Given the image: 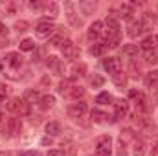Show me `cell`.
<instances>
[{
	"instance_id": "1",
	"label": "cell",
	"mask_w": 158,
	"mask_h": 156,
	"mask_svg": "<svg viewBox=\"0 0 158 156\" xmlns=\"http://www.w3.org/2000/svg\"><path fill=\"white\" fill-rule=\"evenodd\" d=\"M20 66H22V57H20V53H17V51L7 53V55L4 57V61L0 63V68H2L4 72H7V76L13 77V79H17L15 72H17Z\"/></svg>"
},
{
	"instance_id": "2",
	"label": "cell",
	"mask_w": 158,
	"mask_h": 156,
	"mask_svg": "<svg viewBox=\"0 0 158 156\" xmlns=\"http://www.w3.org/2000/svg\"><path fill=\"white\" fill-rule=\"evenodd\" d=\"M110 149H112V138L109 134L99 136L96 140V156H110Z\"/></svg>"
},
{
	"instance_id": "3",
	"label": "cell",
	"mask_w": 158,
	"mask_h": 156,
	"mask_svg": "<svg viewBox=\"0 0 158 156\" xmlns=\"http://www.w3.org/2000/svg\"><path fill=\"white\" fill-rule=\"evenodd\" d=\"M86 110H88V107H86L85 101H76L68 107V116L72 119H79V117H83L86 114Z\"/></svg>"
},
{
	"instance_id": "4",
	"label": "cell",
	"mask_w": 158,
	"mask_h": 156,
	"mask_svg": "<svg viewBox=\"0 0 158 156\" xmlns=\"http://www.w3.org/2000/svg\"><path fill=\"white\" fill-rule=\"evenodd\" d=\"M103 68L110 74V76H116L121 72V61H119L118 57H107L105 61H103Z\"/></svg>"
},
{
	"instance_id": "5",
	"label": "cell",
	"mask_w": 158,
	"mask_h": 156,
	"mask_svg": "<svg viewBox=\"0 0 158 156\" xmlns=\"http://www.w3.org/2000/svg\"><path fill=\"white\" fill-rule=\"evenodd\" d=\"M101 33H103V22L96 20V22H92V24H90L86 37H88V40H90V42H98V39L101 37Z\"/></svg>"
},
{
	"instance_id": "6",
	"label": "cell",
	"mask_w": 158,
	"mask_h": 156,
	"mask_svg": "<svg viewBox=\"0 0 158 156\" xmlns=\"http://www.w3.org/2000/svg\"><path fill=\"white\" fill-rule=\"evenodd\" d=\"M61 51H63L64 59H76V55H77V46H76L72 40L66 39L61 44Z\"/></svg>"
},
{
	"instance_id": "7",
	"label": "cell",
	"mask_w": 158,
	"mask_h": 156,
	"mask_svg": "<svg viewBox=\"0 0 158 156\" xmlns=\"http://www.w3.org/2000/svg\"><path fill=\"white\" fill-rule=\"evenodd\" d=\"M53 31H55V28H53V24L50 20H42V22L37 24V28H35V33L39 37H50Z\"/></svg>"
},
{
	"instance_id": "8",
	"label": "cell",
	"mask_w": 158,
	"mask_h": 156,
	"mask_svg": "<svg viewBox=\"0 0 158 156\" xmlns=\"http://www.w3.org/2000/svg\"><path fill=\"white\" fill-rule=\"evenodd\" d=\"M20 130H22V121H20V117L11 116L7 119V132H9L11 136H19Z\"/></svg>"
},
{
	"instance_id": "9",
	"label": "cell",
	"mask_w": 158,
	"mask_h": 156,
	"mask_svg": "<svg viewBox=\"0 0 158 156\" xmlns=\"http://www.w3.org/2000/svg\"><path fill=\"white\" fill-rule=\"evenodd\" d=\"M105 26H107V35L109 37H114V35L119 33V22H118L116 17H107Z\"/></svg>"
},
{
	"instance_id": "10",
	"label": "cell",
	"mask_w": 158,
	"mask_h": 156,
	"mask_svg": "<svg viewBox=\"0 0 158 156\" xmlns=\"http://www.w3.org/2000/svg\"><path fill=\"white\" fill-rule=\"evenodd\" d=\"M143 31H147V30H145V26H143V22H142V20H134V22H131V26H129V31H127V33H129V37H132V39H134V37H140Z\"/></svg>"
},
{
	"instance_id": "11",
	"label": "cell",
	"mask_w": 158,
	"mask_h": 156,
	"mask_svg": "<svg viewBox=\"0 0 158 156\" xmlns=\"http://www.w3.org/2000/svg\"><path fill=\"white\" fill-rule=\"evenodd\" d=\"M64 37H66V35H64V31H63L61 28H55V31L50 35V40H48V44H50V46H61V44L66 40Z\"/></svg>"
},
{
	"instance_id": "12",
	"label": "cell",
	"mask_w": 158,
	"mask_h": 156,
	"mask_svg": "<svg viewBox=\"0 0 158 156\" xmlns=\"http://www.w3.org/2000/svg\"><path fill=\"white\" fill-rule=\"evenodd\" d=\"M140 48H142L145 53H147V51H153V50H156V48H158V37H153V35L145 37V39L142 40Z\"/></svg>"
},
{
	"instance_id": "13",
	"label": "cell",
	"mask_w": 158,
	"mask_h": 156,
	"mask_svg": "<svg viewBox=\"0 0 158 156\" xmlns=\"http://www.w3.org/2000/svg\"><path fill=\"white\" fill-rule=\"evenodd\" d=\"M24 105H26L24 99H20V97H13V99H9V101L6 103V109H7L9 112H20Z\"/></svg>"
},
{
	"instance_id": "14",
	"label": "cell",
	"mask_w": 158,
	"mask_h": 156,
	"mask_svg": "<svg viewBox=\"0 0 158 156\" xmlns=\"http://www.w3.org/2000/svg\"><path fill=\"white\" fill-rule=\"evenodd\" d=\"M114 110H116V117H125L129 114V101L119 99L114 103Z\"/></svg>"
},
{
	"instance_id": "15",
	"label": "cell",
	"mask_w": 158,
	"mask_h": 156,
	"mask_svg": "<svg viewBox=\"0 0 158 156\" xmlns=\"http://www.w3.org/2000/svg\"><path fill=\"white\" fill-rule=\"evenodd\" d=\"M40 101V94L35 90V88H30V90H26V94H24V103L26 105H33V103H37Z\"/></svg>"
},
{
	"instance_id": "16",
	"label": "cell",
	"mask_w": 158,
	"mask_h": 156,
	"mask_svg": "<svg viewBox=\"0 0 158 156\" xmlns=\"http://www.w3.org/2000/svg\"><path fill=\"white\" fill-rule=\"evenodd\" d=\"M44 13H46V18L53 20L57 15H59V6L55 2H50V4H44Z\"/></svg>"
},
{
	"instance_id": "17",
	"label": "cell",
	"mask_w": 158,
	"mask_h": 156,
	"mask_svg": "<svg viewBox=\"0 0 158 156\" xmlns=\"http://www.w3.org/2000/svg\"><path fill=\"white\" fill-rule=\"evenodd\" d=\"M134 15V6L132 4H121L119 6V17L125 18V20H131Z\"/></svg>"
},
{
	"instance_id": "18",
	"label": "cell",
	"mask_w": 158,
	"mask_h": 156,
	"mask_svg": "<svg viewBox=\"0 0 158 156\" xmlns=\"http://www.w3.org/2000/svg\"><path fill=\"white\" fill-rule=\"evenodd\" d=\"M61 132H63V127H61L59 121H50V123H46V134H48V136H59Z\"/></svg>"
},
{
	"instance_id": "19",
	"label": "cell",
	"mask_w": 158,
	"mask_h": 156,
	"mask_svg": "<svg viewBox=\"0 0 158 156\" xmlns=\"http://www.w3.org/2000/svg\"><path fill=\"white\" fill-rule=\"evenodd\" d=\"M107 50H109V46H107V42H103V40H98V42H94V44L90 46V53H92V55H103Z\"/></svg>"
},
{
	"instance_id": "20",
	"label": "cell",
	"mask_w": 158,
	"mask_h": 156,
	"mask_svg": "<svg viewBox=\"0 0 158 156\" xmlns=\"http://www.w3.org/2000/svg\"><path fill=\"white\" fill-rule=\"evenodd\" d=\"M145 86L147 88H155L158 84V70H151V72H147L145 74Z\"/></svg>"
},
{
	"instance_id": "21",
	"label": "cell",
	"mask_w": 158,
	"mask_h": 156,
	"mask_svg": "<svg viewBox=\"0 0 158 156\" xmlns=\"http://www.w3.org/2000/svg\"><path fill=\"white\" fill-rule=\"evenodd\" d=\"M121 51H123V55H127V57H138L140 48H138L136 44H123Z\"/></svg>"
},
{
	"instance_id": "22",
	"label": "cell",
	"mask_w": 158,
	"mask_h": 156,
	"mask_svg": "<svg viewBox=\"0 0 158 156\" xmlns=\"http://www.w3.org/2000/svg\"><path fill=\"white\" fill-rule=\"evenodd\" d=\"M39 103H40V109H42V110L52 109V107H53V103H55V97H53V96H42Z\"/></svg>"
},
{
	"instance_id": "23",
	"label": "cell",
	"mask_w": 158,
	"mask_h": 156,
	"mask_svg": "<svg viewBox=\"0 0 158 156\" xmlns=\"http://www.w3.org/2000/svg\"><path fill=\"white\" fill-rule=\"evenodd\" d=\"M7 42H9V35H7V28H6V24H2V22H0V48L7 46Z\"/></svg>"
},
{
	"instance_id": "24",
	"label": "cell",
	"mask_w": 158,
	"mask_h": 156,
	"mask_svg": "<svg viewBox=\"0 0 158 156\" xmlns=\"http://www.w3.org/2000/svg\"><path fill=\"white\" fill-rule=\"evenodd\" d=\"M79 9H81L85 15H90V13H94V9H96V2H79Z\"/></svg>"
},
{
	"instance_id": "25",
	"label": "cell",
	"mask_w": 158,
	"mask_h": 156,
	"mask_svg": "<svg viewBox=\"0 0 158 156\" xmlns=\"http://www.w3.org/2000/svg\"><path fill=\"white\" fill-rule=\"evenodd\" d=\"M96 103H98V105H109V103H112V96H110L109 92H101V94L96 97Z\"/></svg>"
},
{
	"instance_id": "26",
	"label": "cell",
	"mask_w": 158,
	"mask_h": 156,
	"mask_svg": "<svg viewBox=\"0 0 158 156\" xmlns=\"http://www.w3.org/2000/svg\"><path fill=\"white\" fill-rule=\"evenodd\" d=\"M85 94V88L83 86H77V84H72L70 92H68V97H74V99H79L81 96Z\"/></svg>"
},
{
	"instance_id": "27",
	"label": "cell",
	"mask_w": 158,
	"mask_h": 156,
	"mask_svg": "<svg viewBox=\"0 0 158 156\" xmlns=\"http://www.w3.org/2000/svg\"><path fill=\"white\" fill-rule=\"evenodd\" d=\"M107 117H109V116H107L105 112H101V110H98V109H96V110H92V119H94L96 123H107V121H109Z\"/></svg>"
},
{
	"instance_id": "28",
	"label": "cell",
	"mask_w": 158,
	"mask_h": 156,
	"mask_svg": "<svg viewBox=\"0 0 158 156\" xmlns=\"http://www.w3.org/2000/svg\"><path fill=\"white\" fill-rule=\"evenodd\" d=\"M112 81H114V84L118 86V88H123L125 84H127V74H116V76H112Z\"/></svg>"
},
{
	"instance_id": "29",
	"label": "cell",
	"mask_w": 158,
	"mask_h": 156,
	"mask_svg": "<svg viewBox=\"0 0 158 156\" xmlns=\"http://www.w3.org/2000/svg\"><path fill=\"white\" fill-rule=\"evenodd\" d=\"M72 84H74L72 81H63V83L59 84V94H61V96H66V97H68V92H70Z\"/></svg>"
},
{
	"instance_id": "30",
	"label": "cell",
	"mask_w": 158,
	"mask_h": 156,
	"mask_svg": "<svg viewBox=\"0 0 158 156\" xmlns=\"http://www.w3.org/2000/svg\"><path fill=\"white\" fill-rule=\"evenodd\" d=\"M66 18H68V22L74 26V28H79L81 24H83V20L79 18V17H76V13L74 11H68V15H66Z\"/></svg>"
},
{
	"instance_id": "31",
	"label": "cell",
	"mask_w": 158,
	"mask_h": 156,
	"mask_svg": "<svg viewBox=\"0 0 158 156\" xmlns=\"http://www.w3.org/2000/svg\"><path fill=\"white\" fill-rule=\"evenodd\" d=\"M20 50H22V51H31V50H35V40L24 39L20 42Z\"/></svg>"
},
{
	"instance_id": "32",
	"label": "cell",
	"mask_w": 158,
	"mask_h": 156,
	"mask_svg": "<svg viewBox=\"0 0 158 156\" xmlns=\"http://www.w3.org/2000/svg\"><path fill=\"white\" fill-rule=\"evenodd\" d=\"M145 63L156 64L158 63V50H153V51H147V53H145Z\"/></svg>"
},
{
	"instance_id": "33",
	"label": "cell",
	"mask_w": 158,
	"mask_h": 156,
	"mask_svg": "<svg viewBox=\"0 0 158 156\" xmlns=\"http://www.w3.org/2000/svg\"><path fill=\"white\" fill-rule=\"evenodd\" d=\"M134 154L136 156H143L145 154V143H143L142 140H138V142L134 143Z\"/></svg>"
},
{
	"instance_id": "34",
	"label": "cell",
	"mask_w": 158,
	"mask_h": 156,
	"mask_svg": "<svg viewBox=\"0 0 158 156\" xmlns=\"http://www.w3.org/2000/svg\"><path fill=\"white\" fill-rule=\"evenodd\" d=\"M105 84V79L101 77V76H98V74H94V77H92V86L94 88H99V86H103Z\"/></svg>"
},
{
	"instance_id": "35",
	"label": "cell",
	"mask_w": 158,
	"mask_h": 156,
	"mask_svg": "<svg viewBox=\"0 0 158 156\" xmlns=\"http://www.w3.org/2000/svg\"><path fill=\"white\" fill-rule=\"evenodd\" d=\"M48 66H52L53 70H59V68H61L59 59H57V57H53V55H52V57H48Z\"/></svg>"
},
{
	"instance_id": "36",
	"label": "cell",
	"mask_w": 158,
	"mask_h": 156,
	"mask_svg": "<svg viewBox=\"0 0 158 156\" xmlns=\"http://www.w3.org/2000/svg\"><path fill=\"white\" fill-rule=\"evenodd\" d=\"M151 156H158V138H155L151 143Z\"/></svg>"
},
{
	"instance_id": "37",
	"label": "cell",
	"mask_w": 158,
	"mask_h": 156,
	"mask_svg": "<svg viewBox=\"0 0 158 156\" xmlns=\"http://www.w3.org/2000/svg\"><path fill=\"white\" fill-rule=\"evenodd\" d=\"M15 28H17L19 31H26V28H28V22H26V20H19V22L15 24Z\"/></svg>"
},
{
	"instance_id": "38",
	"label": "cell",
	"mask_w": 158,
	"mask_h": 156,
	"mask_svg": "<svg viewBox=\"0 0 158 156\" xmlns=\"http://www.w3.org/2000/svg\"><path fill=\"white\" fill-rule=\"evenodd\" d=\"M131 72H132V77H138V76H140V68H136L134 63L131 64Z\"/></svg>"
},
{
	"instance_id": "39",
	"label": "cell",
	"mask_w": 158,
	"mask_h": 156,
	"mask_svg": "<svg viewBox=\"0 0 158 156\" xmlns=\"http://www.w3.org/2000/svg\"><path fill=\"white\" fill-rule=\"evenodd\" d=\"M30 7L31 9H40V7H44V4L42 2H30Z\"/></svg>"
},
{
	"instance_id": "40",
	"label": "cell",
	"mask_w": 158,
	"mask_h": 156,
	"mask_svg": "<svg viewBox=\"0 0 158 156\" xmlns=\"http://www.w3.org/2000/svg\"><path fill=\"white\" fill-rule=\"evenodd\" d=\"M6 94H7V86L6 84H0V99H4Z\"/></svg>"
},
{
	"instance_id": "41",
	"label": "cell",
	"mask_w": 158,
	"mask_h": 156,
	"mask_svg": "<svg viewBox=\"0 0 158 156\" xmlns=\"http://www.w3.org/2000/svg\"><path fill=\"white\" fill-rule=\"evenodd\" d=\"M125 145H123V140H119V153H118V156H125V149H123Z\"/></svg>"
},
{
	"instance_id": "42",
	"label": "cell",
	"mask_w": 158,
	"mask_h": 156,
	"mask_svg": "<svg viewBox=\"0 0 158 156\" xmlns=\"http://www.w3.org/2000/svg\"><path fill=\"white\" fill-rule=\"evenodd\" d=\"M20 156H39V153L37 151H26V153H22Z\"/></svg>"
},
{
	"instance_id": "43",
	"label": "cell",
	"mask_w": 158,
	"mask_h": 156,
	"mask_svg": "<svg viewBox=\"0 0 158 156\" xmlns=\"http://www.w3.org/2000/svg\"><path fill=\"white\" fill-rule=\"evenodd\" d=\"M46 156H63V153H61V151H50Z\"/></svg>"
},
{
	"instance_id": "44",
	"label": "cell",
	"mask_w": 158,
	"mask_h": 156,
	"mask_svg": "<svg viewBox=\"0 0 158 156\" xmlns=\"http://www.w3.org/2000/svg\"><path fill=\"white\" fill-rule=\"evenodd\" d=\"M0 156H9L7 153H0Z\"/></svg>"
}]
</instances>
